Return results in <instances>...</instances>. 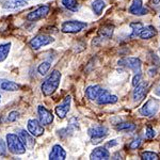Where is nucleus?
<instances>
[{
    "label": "nucleus",
    "mask_w": 160,
    "mask_h": 160,
    "mask_svg": "<svg viewBox=\"0 0 160 160\" xmlns=\"http://www.w3.org/2000/svg\"><path fill=\"white\" fill-rule=\"evenodd\" d=\"M62 75L59 71H52L51 73L46 77V79L43 81L42 86H41V90L42 93L45 96H50L58 90L59 86H60Z\"/></svg>",
    "instance_id": "obj_1"
},
{
    "label": "nucleus",
    "mask_w": 160,
    "mask_h": 160,
    "mask_svg": "<svg viewBox=\"0 0 160 160\" xmlns=\"http://www.w3.org/2000/svg\"><path fill=\"white\" fill-rule=\"evenodd\" d=\"M7 146L10 153L14 155H22L26 153V146L19 136L15 133L7 135Z\"/></svg>",
    "instance_id": "obj_2"
},
{
    "label": "nucleus",
    "mask_w": 160,
    "mask_h": 160,
    "mask_svg": "<svg viewBox=\"0 0 160 160\" xmlns=\"http://www.w3.org/2000/svg\"><path fill=\"white\" fill-rule=\"evenodd\" d=\"M88 26L87 22L80 20H68L64 22L61 26V31L64 33H77L83 30Z\"/></svg>",
    "instance_id": "obj_3"
},
{
    "label": "nucleus",
    "mask_w": 160,
    "mask_h": 160,
    "mask_svg": "<svg viewBox=\"0 0 160 160\" xmlns=\"http://www.w3.org/2000/svg\"><path fill=\"white\" fill-rule=\"evenodd\" d=\"M108 131H109L108 128L105 127V126H94V127H91L88 130V133L91 137L92 143L97 144L108 136Z\"/></svg>",
    "instance_id": "obj_4"
},
{
    "label": "nucleus",
    "mask_w": 160,
    "mask_h": 160,
    "mask_svg": "<svg viewBox=\"0 0 160 160\" xmlns=\"http://www.w3.org/2000/svg\"><path fill=\"white\" fill-rule=\"evenodd\" d=\"M55 42V38L50 35L47 34H38L37 37H34L32 40L29 42L30 47L32 48L33 50H38L40 49L41 47H44V46H47L49 44Z\"/></svg>",
    "instance_id": "obj_5"
},
{
    "label": "nucleus",
    "mask_w": 160,
    "mask_h": 160,
    "mask_svg": "<svg viewBox=\"0 0 160 160\" xmlns=\"http://www.w3.org/2000/svg\"><path fill=\"white\" fill-rule=\"evenodd\" d=\"M160 104L157 99H149L140 108V114L143 117H154L159 110Z\"/></svg>",
    "instance_id": "obj_6"
},
{
    "label": "nucleus",
    "mask_w": 160,
    "mask_h": 160,
    "mask_svg": "<svg viewBox=\"0 0 160 160\" xmlns=\"http://www.w3.org/2000/svg\"><path fill=\"white\" fill-rule=\"evenodd\" d=\"M49 11H50L49 6L44 4V6L38 7V9L34 10V11L28 13L26 18H27V20H29V22H37V20H40V19H42L44 17L47 16Z\"/></svg>",
    "instance_id": "obj_7"
},
{
    "label": "nucleus",
    "mask_w": 160,
    "mask_h": 160,
    "mask_svg": "<svg viewBox=\"0 0 160 160\" xmlns=\"http://www.w3.org/2000/svg\"><path fill=\"white\" fill-rule=\"evenodd\" d=\"M118 65L125 66L136 74H141V61L138 58H124L118 61Z\"/></svg>",
    "instance_id": "obj_8"
},
{
    "label": "nucleus",
    "mask_w": 160,
    "mask_h": 160,
    "mask_svg": "<svg viewBox=\"0 0 160 160\" xmlns=\"http://www.w3.org/2000/svg\"><path fill=\"white\" fill-rule=\"evenodd\" d=\"M27 128H28V131H29L33 137H41L45 132L44 125H42L40 121L35 120V118H30V120L28 121Z\"/></svg>",
    "instance_id": "obj_9"
},
{
    "label": "nucleus",
    "mask_w": 160,
    "mask_h": 160,
    "mask_svg": "<svg viewBox=\"0 0 160 160\" xmlns=\"http://www.w3.org/2000/svg\"><path fill=\"white\" fill-rule=\"evenodd\" d=\"M38 118L42 125H50L53 122V114L51 111H49L47 108H45L44 106H38Z\"/></svg>",
    "instance_id": "obj_10"
},
{
    "label": "nucleus",
    "mask_w": 160,
    "mask_h": 160,
    "mask_svg": "<svg viewBox=\"0 0 160 160\" xmlns=\"http://www.w3.org/2000/svg\"><path fill=\"white\" fill-rule=\"evenodd\" d=\"M71 102H72L71 96H66L65 98L63 99V102L56 107L55 111L59 118H64L66 117V114H68L69 109H71Z\"/></svg>",
    "instance_id": "obj_11"
},
{
    "label": "nucleus",
    "mask_w": 160,
    "mask_h": 160,
    "mask_svg": "<svg viewBox=\"0 0 160 160\" xmlns=\"http://www.w3.org/2000/svg\"><path fill=\"white\" fill-rule=\"evenodd\" d=\"M96 102H97V104H99V105L115 104V102H118V96L110 94V93L108 92L107 90H104V89H102V91L100 92L99 96L97 97Z\"/></svg>",
    "instance_id": "obj_12"
},
{
    "label": "nucleus",
    "mask_w": 160,
    "mask_h": 160,
    "mask_svg": "<svg viewBox=\"0 0 160 160\" xmlns=\"http://www.w3.org/2000/svg\"><path fill=\"white\" fill-rule=\"evenodd\" d=\"M146 92H148V84L146 83H139L138 86L135 87V90L132 92V98L135 102H139L145 97Z\"/></svg>",
    "instance_id": "obj_13"
},
{
    "label": "nucleus",
    "mask_w": 160,
    "mask_h": 160,
    "mask_svg": "<svg viewBox=\"0 0 160 160\" xmlns=\"http://www.w3.org/2000/svg\"><path fill=\"white\" fill-rule=\"evenodd\" d=\"M129 12L133 15H145L148 13V10L143 7V2L142 0H133L132 3L129 8Z\"/></svg>",
    "instance_id": "obj_14"
},
{
    "label": "nucleus",
    "mask_w": 160,
    "mask_h": 160,
    "mask_svg": "<svg viewBox=\"0 0 160 160\" xmlns=\"http://www.w3.org/2000/svg\"><path fill=\"white\" fill-rule=\"evenodd\" d=\"M50 160H64L66 159V152L62 148L60 144H56L52 146L49 154Z\"/></svg>",
    "instance_id": "obj_15"
},
{
    "label": "nucleus",
    "mask_w": 160,
    "mask_h": 160,
    "mask_svg": "<svg viewBox=\"0 0 160 160\" xmlns=\"http://www.w3.org/2000/svg\"><path fill=\"white\" fill-rule=\"evenodd\" d=\"M20 139L24 142L25 146L27 149H32L35 146L37 142L34 140V137H33L29 131H26V130H20L19 131V135Z\"/></svg>",
    "instance_id": "obj_16"
},
{
    "label": "nucleus",
    "mask_w": 160,
    "mask_h": 160,
    "mask_svg": "<svg viewBox=\"0 0 160 160\" xmlns=\"http://www.w3.org/2000/svg\"><path fill=\"white\" fill-rule=\"evenodd\" d=\"M110 158V153L105 148H97L90 155V159L92 160H107Z\"/></svg>",
    "instance_id": "obj_17"
},
{
    "label": "nucleus",
    "mask_w": 160,
    "mask_h": 160,
    "mask_svg": "<svg viewBox=\"0 0 160 160\" xmlns=\"http://www.w3.org/2000/svg\"><path fill=\"white\" fill-rule=\"evenodd\" d=\"M20 84L16 83L14 81L11 80H7V79H1L0 81V90L6 92H15V91H19L20 90Z\"/></svg>",
    "instance_id": "obj_18"
},
{
    "label": "nucleus",
    "mask_w": 160,
    "mask_h": 160,
    "mask_svg": "<svg viewBox=\"0 0 160 160\" xmlns=\"http://www.w3.org/2000/svg\"><path fill=\"white\" fill-rule=\"evenodd\" d=\"M26 4H27L26 0H3L2 1V8L6 10H17L26 7Z\"/></svg>",
    "instance_id": "obj_19"
},
{
    "label": "nucleus",
    "mask_w": 160,
    "mask_h": 160,
    "mask_svg": "<svg viewBox=\"0 0 160 160\" xmlns=\"http://www.w3.org/2000/svg\"><path fill=\"white\" fill-rule=\"evenodd\" d=\"M102 91V88L98 86V84L90 86V87H88L86 90V96L91 100H96Z\"/></svg>",
    "instance_id": "obj_20"
},
{
    "label": "nucleus",
    "mask_w": 160,
    "mask_h": 160,
    "mask_svg": "<svg viewBox=\"0 0 160 160\" xmlns=\"http://www.w3.org/2000/svg\"><path fill=\"white\" fill-rule=\"evenodd\" d=\"M156 35H157V30L155 29V27H153V26H146V27H143V29L141 30L139 37L142 40H149V38L156 37Z\"/></svg>",
    "instance_id": "obj_21"
},
{
    "label": "nucleus",
    "mask_w": 160,
    "mask_h": 160,
    "mask_svg": "<svg viewBox=\"0 0 160 160\" xmlns=\"http://www.w3.org/2000/svg\"><path fill=\"white\" fill-rule=\"evenodd\" d=\"M113 31H114V27H113V26L106 25L99 29L98 37L100 38H110L113 34Z\"/></svg>",
    "instance_id": "obj_22"
},
{
    "label": "nucleus",
    "mask_w": 160,
    "mask_h": 160,
    "mask_svg": "<svg viewBox=\"0 0 160 160\" xmlns=\"http://www.w3.org/2000/svg\"><path fill=\"white\" fill-rule=\"evenodd\" d=\"M61 3L63 4L64 8L72 12H76L79 9V3L77 0H61Z\"/></svg>",
    "instance_id": "obj_23"
},
{
    "label": "nucleus",
    "mask_w": 160,
    "mask_h": 160,
    "mask_svg": "<svg viewBox=\"0 0 160 160\" xmlns=\"http://www.w3.org/2000/svg\"><path fill=\"white\" fill-rule=\"evenodd\" d=\"M11 43H4L0 45V62H3L9 56V52L11 50Z\"/></svg>",
    "instance_id": "obj_24"
},
{
    "label": "nucleus",
    "mask_w": 160,
    "mask_h": 160,
    "mask_svg": "<svg viewBox=\"0 0 160 160\" xmlns=\"http://www.w3.org/2000/svg\"><path fill=\"white\" fill-rule=\"evenodd\" d=\"M105 7H106V4H105L104 0H95V1L92 2V10L96 15L102 14Z\"/></svg>",
    "instance_id": "obj_25"
},
{
    "label": "nucleus",
    "mask_w": 160,
    "mask_h": 160,
    "mask_svg": "<svg viewBox=\"0 0 160 160\" xmlns=\"http://www.w3.org/2000/svg\"><path fill=\"white\" fill-rule=\"evenodd\" d=\"M130 27H131V29H132V32H131V34H130V38H135L137 37H139V34H140L141 30L143 29L144 26L142 25L141 22H131Z\"/></svg>",
    "instance_id": "obj_26"
},
{
    "label": "nucleus",
    "mask_w": 160,
    "mask_h": 160,
    "mask_svg": "<svg viewBox=\"0 0 160 160\" xmlns=\"http://www.w3.org/2000/svg\"><path fill=\"white\" fill-rule=\"evenodd\" d=\"M50 62L49 61H44L42 62V63L40 64V65L38 66V72L40 75H42V76H44V75L47 74V72L50 69Z\"/></svg>",
    "instance_id": "obj_27"
},
{
    "label": "nucleus",
    "mask_w": 160,
    "mask_h": 160,
    "mask_svg": "<svg viewBox=\"0 0 160 160\" xmlns=\"http://www.w3.org/2000/svg\"><path fill=\"white\" fill-rule=\"evenodd\" d=\"M117 129L120 131H132L136 129V125L132 123H121L117 126Z\"/></svg>",
    "instance_id": "obj_28"
},
{
    "label": "nucleus",
    "mask_w": 160,
    "mask_h": 160,
    "mask_svg": "<svg viewBox=\"0 0 160 160\" xmlns=\"http://www.w3.org/2000/svg\"><path fill=\"white\" fill-rule=\"evenodd\" d=\"M141 159L143 160H158L159 156L153 152H143L141 153Z\"/></svg>",
    "instance_id": "obj_29"
},
{
    "label": "nucleus",
    "mask_w": 160,
    "mask_h": 160,
    "mask_svg": "<svg viewBox=\"0 0 160 160\" xmlns=\"http://www.w3.org/2000/svg\"><path fill=\"white\" fill-rule=\"evenodd\" d=\"M18 117H19V113L17 112V111H12V112H10L9 115H8L7 121L8 122H15V121L18 118Z\"/></svg>",
    "instance_id": "obj_30"
},
{
    "label": "nucleus",
    "mask_w": 160,
    "mask_h": 160,
    "mask_svg": "<svg viewBox=\"0 0 160 160\" xmlns=\"http://www.w3.org/2000/svg\"><path fill=\"white\" fill-rule=\"evenodd\" d=\"M8 152L7 143L2 139H0V156H6Z\"/></svg>",
    "instance_id": "obj_31"
},
{
    "label": "nucleus",
    "mask_w": 160,
    "mask_h": 160,
    "mask_svg": "<svg viewBox=\"0 0 160 160\" xmlns=\"http://www.w3.org/2000/svg\"><path fill=\"white\" fill-rule=\"evenodd\" d=\"M141 143H142V139L141 138H136V139H133V141L130 143L129 148L131 149H137V148H140Z\"/></svg>",
    "instance_id": "obj_32"
},
{
    "label": "nucleus",
    "mask_w": 160,
    "mask_h": 160,
    "mask_svg": "<svg viewBox=\"0 0 160 160\" xmlns=\"http://www.w3.org/2000/svg\"><path fill=\"white\" fill-rule=\"evenodd\" d=\"M145 136L148 139H154L155 136H156V132H155V130L152 127H148L145 130Z\"/></svg>",
    "instance_id": "obj_33"
},
{
    "label": "nucleus",
    "mask_w": 160,
    "mask_h": 160,
    "mask_svg": "<svg viewBox=\"0 0 160 160\" xmlns=\"http://www.w3.org/2000/svg\"><path fill=\"white\" fill-rule=\"evenodd\" d=\"M141 80H142V74H136L132 79V86L133 87L138 86V84L141 82Z\"/></svg>",
    "instance_id": "obj_34"
},
{
    "label": "nucleus",
    "mask_w": 160,
    "mask_h": 160,
    "mask_svg": "<svg viewBox=\"0 0 160 160\" xmlns=\"http://www.w3.org/2000/svg\"><path fill=\"white\" fill-rule=\"evenodd\" d=\"M154 94L156 95V96H158L160 97V83L157 86L156 88H155V90H154Z\"/></svg>",
    "instance_id": "obj_35"
},
{
    "label": "nucleus",
    "mask_w": 160,
    "mask_h": 160,
    "mask_svg": "<svg viewBox=\"0 0 160 160\" xmlns=\"http://www.w3.org/2000/svg\"><path fill=\"white\" fill-rule=\"evenodd\" d=\"M117 144H118L117 140H112V141H111V142H109V143L107 144V146H108V148H110V146H111V148H112V146L117 145Z\"/></svg>",
    "instance_id": "obj_36"
},
{
    "label": "nucleus",
    "mask_w": 160,
    "mask_h": 160,
    "mask_svg": "<svg viewBox=\"0 0 160 160\" xmlns=\"http://www.w3.org/2000/svg\"><path fill=\"white\" fill-rule=\"evenodd\" d=\"M112 159H122V157H121V155L115 154V155H113V156H112Z\"/></svg>",
    "instance_id": "obj_37"
},
{
    "label": "nucleus",
    "mask_w": 160,
    "mask_h": 160,
    "mask_svg": "<svg viewBox=\"0 0 160 160\" xmlns=\"http://www.w3.org/2000/svg\"><path fill=\"white\" fill-rule=\"evenodd\" d=\"M153 3L154 4H158V3H160V0H153Z\"/></svg>",
    "instance_id": "obj_38"
},
{
    "label": "nucleus",
    "mask_w": 160,
    "mask_h": 160,
    "mask_svg": "<svg viewBox=\"0 0 160 160\" xmlns=\"http://www.w3.org/2000/svg\"><path fill=\"white\" fill-rule=\"evenodd\" d=\"M0 102H1V95H0Z\"/></svg>",
    "instance_id": "obj_39"
},
{
    "label": "nucleus",
    "mask_w": 160,
    "mask_h": 160,
    "mask_svg": "<svg viewBox=\"0 0 160 160\" xmlns=\"http://www.w3.org/2000/svg\"><path fill=\"white\" fill-rule=\"evenodd\" d=\"M0 81H1V79H0Z\"/></svg>",
    "instance_id": "obj_40"
},
{
    "label": "nucleus",
    "mask_w": 160,
    "mask_h": 160,
    "mask_svg": "<svg viewBox=\"0 0 160 160\" xmlns=\"http://www.w3.org/2000/svg\"><path fill=\"white\" fill-rule=\"evenodd\" d=\"M26 1H27V0H26Z\"/></svg>",
    "instance_id": "obj_41"
},
{
    "label": "nucleus",
    "mask_w": 160,
    "mask_h": 160,
    "mask_svg": "<svg viewBox=\"0 0 160 160\" xmlns=\"http://www.w3.org/2000/svg\"><path fill=\"white\" fill-rule=\"evenodd\" d=\"M159 17H160V16H159Z\"/></svg>",
    "instance_id": "obj_42"
}]
</instances>
